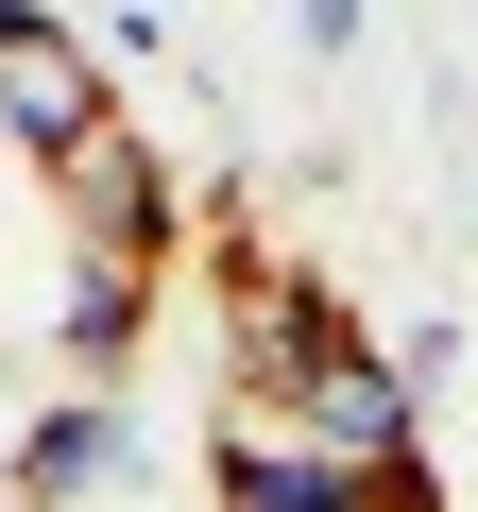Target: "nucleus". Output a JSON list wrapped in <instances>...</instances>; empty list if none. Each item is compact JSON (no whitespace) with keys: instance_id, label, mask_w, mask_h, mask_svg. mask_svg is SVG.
Segmentation results:
<instances>
[{"instance_id":"f257e3e1","label":"nucleus","mask_w":478,"mask_h":512,"mask_svg":"<svg viewBox=\"0 0 478 512\" xmlns=\"http://www.w3.org/2000/svg\"><path fill=\"white\" fill-rule=\"evenodd\" d=\"M342 342H359V308L308 274V256H257V239L222 256V376H239V410H291Z\"/></svg>"},{"instance_id":"f03ea898","label":"nucleus","mask_w":478,"mask_h":512,"mask_svg":"<svg viewBox=\"0 0 478 512\" xmlns=\"http://www.w3.org/2000/svg\"><path fill=\"white\" fill-rule=\"evenodd\" d=\"M205 512H444V495H376V478H342L291 410H222V427H205Z\"/></svg>"},{"instance_id":"7ed1b4c3","label":"nucleus","mask_w":478,"mask_h":512,"mask_svg":"<svg viewBox=\"0 0 478 512\" xmlns=\"http://www.w3.org/2000/svg\"><path fill=\"white\" fill-rule=\"evenodd\" d=\"M291 427H308L342 478H376V495H444V478H427V427H410V359H376V342H342V359L291 393Z\"/></svg>"},{"instance_id":"20e7f679","label":"nucleus","mask_w":478,"mask_h":512,"mask_svg":"<svg viewBox=\"0 0 478 512\" xmlns=\"http://www.w3.org/2000/svg\"><path fill=\"white\" fill-rule=\"evenodd\" d=\"M52 188H69V256H137V274H171V239H188V205H171V154H137V137H86Z\"/></svg>"},{"instance_id":"39448f33","label":"nucleus","mask_w":478,"mask_h":512,"mask_svg":"<svg viewBox=\"0 0 478 512\" xmlns=\"http://www.w3.org/2000/svg\"><path fill=\"white\" fill-rule=\"evenodd\" d=\"M0 137H18V154H86V137H120V86L69 52V35H18V52H0Z\"/></svg>"},{"instance_id":"423d86ee","label":"nucleus","mask_w":478,"mask_h":512,"mask_svg":"<svg viewBox=\"0 0 478 512\" xmlns=\"http://www.w3.org/2000/svg\"><path fill=\"white\" fill-rule=\"evenodd\" d=\"M137 478V427H120V393H69V410H35V444H18V495L35 512H69V495H120Z\"/></svg>"},{"instance_id":"0eeeda50","label":"nucleus","mask_w":478,"mask_h":512,"mask_svg":"<svg viewBox=\"0 0 478 512\" xmlns=\"http://www.w3.org/2000/svg\"><path fill=\"white\" fill-rule=\"evenodd\" d=\"M137 325H154V274H137V256H69V308H52V342H69V376H86V393L137 359Z\"/></svg>"},{"instance_id":"6e6552de","label":"nucleus","mask_w":478,"mask_h":512,"mask_svg":"<svg viewBox=\"0 0 478 512\" xmlns=\"http://www.w3.org/2000/svg\"><path fill=\"white\" fill-rule=\"evenodd\" d=\"M18 35H52V18H35V0H0V52H18Z\"/></svg>"},{"instance_id":"1a4fd4ad","label":"nucleus","mask_w":478,"mask_h":512,"mask_svg":"<svg viewBox=\"0 0 478 512\" xmlns=\"http://www.w3.org/2000/svg\"><path fill=\"white\" fill-rule=\"evenodd\" d=\"M0 512H35V495H18V478H0Z\"/></svg>"}]
</instances>
